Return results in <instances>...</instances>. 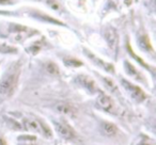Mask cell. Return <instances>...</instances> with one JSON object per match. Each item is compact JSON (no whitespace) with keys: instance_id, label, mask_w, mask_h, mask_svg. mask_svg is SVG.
I'll return each instance as SVG.
<instances>
[{"instance_id":"cell-7","label":"cell","mask_w":156,"mask_h":145,"mask_svg":"<svg viewBox=\"0 0 156 145\" xmlns=\"http://www.w3.org/2000/svg\"><path fill=\"white\" fill-rule=\"evenodd\" d=\"M103 36L108 47L110 48L111 51L115 52V56L117 57L118 50H119V33L117 29L113 27H106L103 32Z\"/></svg>"},{"instance_id":"cell-22","label":"cell","mask_w":156,"mask_h":145,"mask_svg":"<svg viewBox=\"0 0 156 145\" xmlns=\"http://www.w3.org/2000/svg\"><path fill=\"white\" fill-rule=\"evenodd\" d=\"M46 2H47V5H49L50 8H52L54 10H56V11H60V5L57 3L56 0H46Z\"/></svg>"},{"instance_id":"cell-4","label":"cell","mask_w":156,"mask_h":145,"mask_svg":"<svg viewBox=\"0 0 156 145\" xmlns=\"http://www.w3.org/2000/svg\"><path fill=\"white\" fill-rule=\"evenodd\" d=\"M95 104L96 107H98L100 110L104 111V112L108 113V114L111 115H117L118 113V109L117 106H115L113 99L106 94L103 91H98L96 93V99H95Z\"/></svg>"},{"instance_id":"cell-25","label":"cell","mask_w":156,"mask_h":145,"mask_svg":"<svg viewBox=\"0 0 156 145\" xmlns=\"http://www.w3.org/2000/svg\"><path fill=\"white\" fill-rule=\"evenodd\" d=\"M18 145H37V144L35 142H28L27 141V142H20Z\"/></svg>"},{"instance_id":"cell-3","label":"cell","mask_w":156,"mask_h":145,"mask_svg":"<svg viewBox=\"0 0 156 145\" xmlns=\"http://www.w3.org/2000/svg\"><path fill=\"white\" fill-rule=\"evenodd\" d=\"M23 129L28 132L42 134L47 139L52 138V131L42 119H34V117H23L22 119Z\"/></svg>"},{"instance_id":"cell-23","label":"cell","mask_w":156,"mask_h":145,"mask_svg":"<svg viewBox=\"0 0 156 145\" xmlns=\"http://www.w3.org/2000/svg\"><path fill=\"white\" fill-rule=\"evenodd\" d=\"M13 5L12 0H0V5Z\"/></svg>"},{"instance_id":"cell-5","label":"cell","mask_w":156,"mask_h":145,"mask_svg":"<svg viewBox=\"0 0 156 145\" xmlns=\"http://www.w3.org/2000/svg\"><path fill=\"white\" fill-rule=\"evenodd\" d=\"M120 82H121V85L123 87V89L127 92V94L135 102H143L144 100H147L149 98V95L139 85H134L130 81L126 80L125 78H120Z\"/></svg>"},{"instance_id":"cell-9","label":"cell","mask_w":156,"mask_h":145,"mask_svg":"<svg viewBox=\"0 0 156 145\" xmlns=\"http://www.w3.org/2000/svg\"><path fill=\"white\" fill-rule=\"evenodd\" d=\"M75 82L78 85H80L83 90L89 92L90 94H96L100 89L98 88L96 82L90 76H87L85 74H79L75 77Z\"/></svg>"},{"instance_id":"cell-6","label":"cell","mask_w":156,"mask_h":145,"mask_svg":"<svg viewBox=\"0 0 156 145\" xmlns=\"http://www.w3.org/2000/svg\"><path fill=\"white\" fill-rule=\"evenodd\" d=\"M54 124H55V129H56L57 133L62 139L67 140V141H74L77 138V132L75 131V129H74L66 121H64V119L55 121Z\"/></svg>"},{"instance_id":"cell-11","label":"cell","mask_w":156,"mask_h":145,"mask_svg":"<svg viewBox=\"0 0 156 145\" xmlns=\"http://www.w3.org/2000/svg\"><path fill=\"white\" fill-rule=\"evenodd\" d=\"M55 110L59 114L63 115V116L72 117V119H75L76 115H77V109H76V107L66 102H61L56 104L55 105Z\"/></svg>"},{"instance_id":"cell-10","label":"cell","mask_w":156,"mask_h":145,"mask_svg":"<svg viewBox=\"0 0 156 145\" xmlns=\"http://www.w3.org/2000/svg\"><path fill=\"white\" fill-rule=\"evenodd\" d=\"M123 65H124V71H125V73L130 77V78H133L134 80L138 81L139 83L147 85V79H145L144 75H143L136 66H134L129 61L124 60Z\"/></svg>"},{"instance_id":"cell-2","label":"cell","mask_w":156,"mask_h":145,"mask_svg":"<svg viewBox=\"0 0 156 145\" xmlns=\"http://www.w3.org/2000/svg\"><path fill=\"white\" fill-rule=\"evenodd\" d=\"M37 33V30L29 28L27 26H23V25L15 24V22H9L5 27V33L0 35V36L5 37V39L10 40L14 43H23L27 39L33 36Z\"/></svg>"},{"instance_id":"cell-15","label":"cell","mask_w":156,"mask_h":145,"mask_svg":"<svg viewBox=\"0 0 156 145\" xmlns=\"http://www.w3.org/2000/svg\"><path fill=\"white\" fill-rule=\"evenodd\" d=\"M31 16L32 17H34L35 19H39V20H42V22H50V24H54V25H64L63 22H59L58 19H55V18L50 17V16L46 15V14L42 13V12H33V13H31Z\"/></svg>"},{"instance_id":"cell-13","label":"cell","mask_w":156,"mask_h":145,"mask_svg":"<svg viewBox=\"0 0 156 145\" xmlns=\"http://www.w3.org/2000/svg\"><path fill=\"white\" fill-rule=\"evenodd\" d=\"M137 42H138V46L140 47V49L144 52H147V54H154V49L153 46L151 44V41H150L149 36H147V33H142V34H139L138 37H137Z\"/></svg>"},{"instance_id":"cell-26","label":"cell","mask_w":156,"mask_h":145,"mask_svg":"<svg viewBox=\"0 0 156 145\" xmlns=\"http://www.w3.org/2000/svg\"></svg>"},{"instance_id":"cell-19","label":"cell","mask_w":156,"mask_h":145,"mask_svg":"<svg viewBox=\"0 0 156 145\" xmlns=\"http://www.w3.org/2000/svg\"><path fill=\"white\" fill-rule=\"evenodd\" d=\"M126 49H127V51H128V54H130V56L133 57V58L135 59V60L137 61V62H139L141 65H142L143 67H145V68H147V69H150V65L149 64H147V63L144 62V61L142 60V59L140 58V57H138V56H136V54H135L134 51H133V49H132V47H130V45H129V43H128V40H126Z\"/></svg>"},{"instance_id":"cell-21","label":"cell","mask_w":156,"mask_h":145,"mask_svg":"<svg viewBox=\"0 0 156 145\" xmlns=\"http://www.w3.org/2000/svg\"><path fill=\"white\" fill-rule=\"evenodd\" d=\"M137 145H155V141H154V139L150 138L149 136L141 134V138Z\"/></svg>"},{"instance_id":"cell-8","label":"cell","mask_w":156,"mask_h":145,"mask_svg":"<svg viewBox=\"0 0 156 145\" xmlns=\"http://www.w3.org/2000/svg\"><path fill=\"white\" fill-rule=\"evenodd\" d=\"M83 54H85V56L89 59L90 62L93 63L95 66L100 67V68H102L103 71H107V73H109V74H115V66H113V64L104 61L103 59H101L100 57L94 54L93 52L90 51V50L87 49V48H83Z\"/></svg>"},{"instance_id":"cell-24","label":"cell","mask_w":156,"mask_h":145,"mask_svg":"<svg viewBox=\"0 0 156 145\" xmlns=\"http://www.w3.org/2000/svg\"><path fill=\"white\" fill-rule=\"evenodd\" d=\"M0 145H9L3 136H0Z\"/></svg>"},{"instance_id":"cell-17","label":"cell","mask_w":156,"mask_h":145,"mask_svg":"<svg viewBox=\"0 0 156 145\" xmlns=\"http://www.w3.org/2000/svg\"><path fill=\"white\" fill-rule=\"evenodd\" d=\"M17 48L14 46L0 42V54H17Z\"/></svg>"},{"instance_id":"cell-1","label":"cell","mask_w":156,"mask_h":145,"mask_svg":"<svg viewBox=\"0 0 156 145\" xmlns=\"http://www.w3.org/2000/svg\"><path fill=\"white\" fill-rule=\"evenodd\" d=\"M22 64L20 62H15L5 71L3 76L0 78V95L10 97L14 94L20 81Z\"/></svg>"},{"instance_id":"cell-12","label":"cell","mask_w":156,"mask_h":145,"mask_svg":"<svg viewBox=\"0 0 156 145\" xmlns=\"http://www.w3.org/2000/svg\"><path fill=\"white\" fill-rule=\"evenodd\" d=\"M101 132L103 136H107V138H117L120 133V129L115 124L111 123V122L103 121L100 125Z\"/></svg>"},{"instance_id":"cell-16","label":"cell","mask_w":156,"mask_h":145,"mask_svg":"<svg viewBox=\"0 0 156 145\" xmlns=\"http://www.w3.org/2000/svg\"><path fill=\"white\" fill-rule=\"evenodd\" d=\"M44 68H45L46 73L49 74L50 76L57 77L60 75V68H59L58 65L55 62H52V61H47V62L44 64Z\"/></svg>"},{"instance_id":"cell-14","label":"cell","mask_w":156,"mask_h":145,"mask_svg":"<svg viewBox=\"0 0 156 145\" xmlns=\"http://www.w3.org/2000/svg\"><path fill=\"white\" fill-rule=\"evenodd\" d=\"M98 78H100V80L103 82V85H104V87L106 88L107 90H108L110 93L115 94V95H119V88H118V85H115V82L112 80L111 78H108V77H104V76H101L100 74H98Z\"/></svg>"},{"instance_id":"cell-20","label":"cell","mask_w":156,"mask_h":145,"mask_svg":"<svg viewBox=\"0 0 156 145\" xmlns=\"http://www.w3.org/2000/svg\"><path fill=\"white\" fill-rule=\"evenodd\" d=\"M42 47H43V43H42L41 41H37V42H35V43H33L32 45L27 49V51L31 52L32 54H37V52L42 49Z\"/></svg>"},{"instance_id":"cell-18","label":"cell","mask_w":156,"mask_h":145,"mask_svg":"<svg viewBox=\"0 0 156 145\" xmlns=\"http://www.w3.org/2000/svg\"><path fill=\"white\" fill-rule=\"evenodd\" d=\"M63 63L67 67H80L83 65V63L80 60L74 58V57H65L63 58Z\"/></svg>"}]
</instances>
